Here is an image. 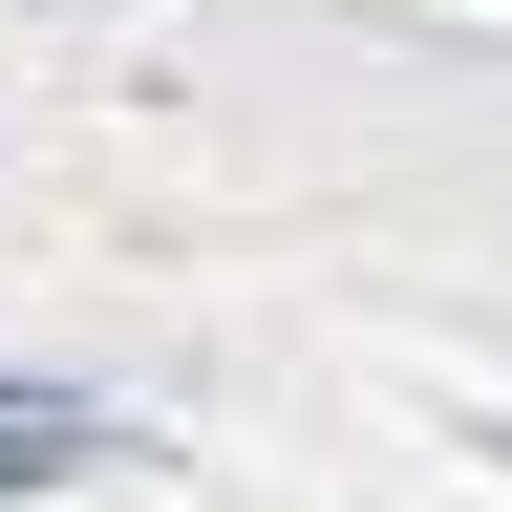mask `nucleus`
<instances>
[{
  "label": "nucleus",
  "mask_w": 512,
  "mask_h": 512,
  "mask_svg": "<svg viewBox=\"0 0 512 512\" xmlns=\"http://www.w3.org/2000/svg\"><path fill=\"white\" fill-rule=\"evenodd\" d=\"M64 470H107V427L64 384H0V491H64Z\"/></svg>",
  "instance_id": "nucleus-1"
}]
</instances>
